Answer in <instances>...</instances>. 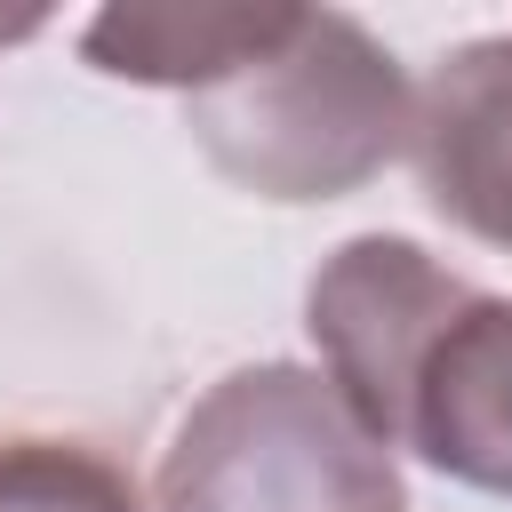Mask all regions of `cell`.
I'll return each instance as SVG.
<instances>
[{"label": "cell", "mask_w": 512, "mask_h": 512, "mask_svg": "<svg viewBox=\"0 0 512 512\" xmlns=\"http://www.w3.org/2000/svg\"><path fill=\"white\" fill-rule=\"evenodd\" d=\"M0 512H144L136 480L72 440H8L0 448Z\"/></svg>", "instance_id": "cell-7"}, {"label": "cell", "mask_w": 512, "mask_h": 512, "mask_svg": "<svg viewBox=\"0 0 512 512\" xmlns=\"http://www.w3.org/2000/svg\"><path fill=\"white\" fill-rule=\"evenodd\" d=\"M24 32H40V8H16V16H0V48H8V40H24Z\"/></svg>", "instance_id": "cell-8"}, {"label": "cell", "mask_w": 512, "mask_h": 512, "mask_svg": "<svg viewBox=\"0 0 512 512\" xmlns=\"http://www.w3.org/2000/svg\"><path fill=\"white\" fill-rule=\"evenodd\" d=\"M152 496L160 512H408L392 448L296 360H256L208 384L176 424Z\"/></svg>", "instance_id": "cell-2"}, {"label": "cell", "mask_w": 512, "mask_h": 512, "mask_svg": "<svg viewBox=\"0 0 512 512\" xmlns=\"http://www.w3.org/2000/svg\"><path fill=\"white\" fill-rule=\"evenodd\" d=\"M424 200L512 256V32L464 40L416 88V144H408Z\"/></svg>", "instance_id": "cell-4"}, {"label": "cell", "mask_w": 512, "mask_h": 512, "mask_svg": "<svg viewBox=\"0 0 512 512\" xmlns=\"http://www.w3.org/2000/svg\"><path fill=\"white\" fill-rule=\"evenodd\" d=\"M464 304H472V280H456L440 256H424L400 232H360L312 272L304 328L320 344V376L360 408V424L384 448H400L416 368Z\"/></svg>", "instance_id": "cell-3"}, {"label": "cell", "mask_w": 512, "mask_h": 512, "mask_svg": "<svg viewBox=\"0 0 512 512\" xmlns=\"http://www.w3.org/2000/svg\"><path fill=\"white\" fill-rule=\"evenodd\" d=\"M400 448H416L432 472L512 496V296H480L432 336Z\"/></svg>", "instance_id": "cell-5"}, {"label": "cell", "mask_w": 512, "mask_h": 512, "mask_svg": "<svg viewBox=\"0 0 512 512\" xmlns=\"http://www.w3.org/2000/svg\"><path fill=\"white\" fill-rule=\"evenodd\" d=\"M184 128L256 200H344L416 144V88L368 24L296 8L272 48L184 96Z\"/></svg>", "instance_id": "cell-1"}, {"label": "cell", "mask_w": 512, "mask_h": 512, "mask_svg": "<svg viewBox=\"0 0 512 512\" xmlns=\"http://www.w3.org/2000/svg\"><path fill=\"white\" fill-rule=\"evenodd\" d=\"M288 0H120L80 32V56L136 88H216L288 32Z\"/></svg>", "instance_id": "cell-6"}]
</instances>
